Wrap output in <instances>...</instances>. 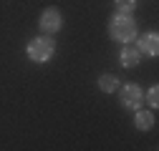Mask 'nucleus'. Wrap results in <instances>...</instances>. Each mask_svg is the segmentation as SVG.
<instances>
[{"instance_id": "obj_1", "label": "nucleus", "mask_w": 159, "mask_h": 151, "mask_svg": "<svg viewBox=\"0 0 159 151\" xmlns=\"http://www.w3.org/2000/svg\"><path fill=\"white\" fill-rule=\"evenodd\" d=\"M136 33H139V25L134 20V15H124V13H114L111 15V20H109V35H111V41L126 45V43L136 41Z\"/></svg>"}, {"instance_id": "obj_2", "label": "nucleus", "mask_w": 159, "mask_h": 151, "mask_svg": "<svg viewBox=\"0 0 159 151\" xmlns=\"http://www.w3.org/2000/svg\"><path fill=\"white\" fill-rule=\"evenodd\" d=\"M25 55H28L33 63H48L53 55H56V41H53V35L41 33V35L30 38L28 45H25Z\"/></svg>"}, {"instance_id": "obj_3", "label": "nucleus", "mask_w": 159, "mask_h": 151, "mask_svg": "<svg viewBox=\"0 0 159 151\" xmlns=\"http://www.w3.org/2000/svg\"><path fill=\"white\" fill-rule=\"evenodd\" d=\"M119 103L124 106V111H136L139 106L144 103V91L139 88L136 83H124L119 86Z\"/></svg>"}, {"instance_id": "obj_4", "label": "nucleus", "mask_w": 159, "mask_h": 151, "mask_svg": "<svg viewBox=\"0 0 159 151\" xmlns=\"http://www.w3.org/2000/svg\"><path fill=\"white\" fill-rule=\"evenodd\" d=\"M38 25H41V30H43L46 35L58 33V30L63 28V15H61V10H58V8H46V10L41 13V18H38Z\"/></svg>"}, {"instance_id": "obj_5", "label": "nucleus", "mask_w": 159, "mask_h": 151, "mask_svg": "<svg viewBox=\"0 0 159 151\" xmlns=\"http://www.w3.org/2000/svg\"><path fill=\"white\" fill-rule=\"evenodd\" d=\"M136 50L142 53V55L157 58V55H159V33H157V30H149V33H144V35L136 41Z\"/></svg>"}, {"instance_id": "obj_6", "label": "nucleus", "mask_w": 159, "mask_h": 151, "mask_svg": "<svg viewBox=\"0 0 159 151\" xmlns=\"http://www.w3.org/2000/svg\"><path fill=\"white\" fill-rule=\"evenodd\" d=\"M139 61H142V53H139L134 45H124V50L119 53V63H121V68H136Z\"/></svg>"}, {"instance_id": "obj_7", "label": "nucleus", "mask_w": 159, "mask_h": 151, "mask_svg": "<svg viewBox=\"0 0 159 151\" xmlns=\"http://www.w3.org/2000/svg\"><path fill=\"white\" fill-rule=\"evenodd\" d=\"M154 123H157V119H154L152 111H144V108H136L134 111V126L139 131H152Z\"/></svg>"}, {"instance_id": "obj_8", "label": "nucleus", "mask_w": 159, "mask_h": 151, "mask_svg": "<svg viewBox=\"0 0 159 151\" xmlns=\"http://www.w3.org/2000/svg\"><path fill=\"white\" fill-rule=\"evenodd\" d=\"M96 83H98V88H101L104 93H116V88L121 86V81H119L114 73H101Z\"/></svg>"}, {"instance_id": "obj_9", "label": "nucleus", "mask_w": 159, "mask_h": 151, "mask_svg": "<svg viewBox=\"0 0 159 151\" xmlns=\"http://www.w3.org/2000/svg\"><path fill=\"white\" fill-rule=\"evenodd\" d=\"M116 13H124V15H134L136 10V0H114Z\"/></svg>"}, {"instance_id": "obj_10", "label": "nucleus", "mask_w": 159, "mask_h": 151, "mask_svg": "<svg viewBox=\"0 0 159 151\" xmlns=\"http://www.w3.org/2000/svg\"><path fill=\"white\" fill-rule=\"evenodd\" d=\"M147 103H149L152 108L159 106V88H157V86H152V88L147 91Z\"/></svg>"}]
</instances>
